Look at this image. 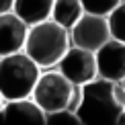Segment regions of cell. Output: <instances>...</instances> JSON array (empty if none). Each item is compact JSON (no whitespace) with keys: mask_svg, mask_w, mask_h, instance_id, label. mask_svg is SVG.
<instances>
[{"mask_svg":"<svg viewBox=\"0 0 125 125\" xmlns=\"http://www.w3.org/2000/svg\"><path fill=\"white\" fill-rule=\"evenodd\" d=\"M27 33H29V25L19 14H14L12 10L0 14V58L23 51Z\"/></svg>","mask_w":125,"mask_h":125,"instance_id":"9c48e42d","label":"cell"},{"mask_svg":"<svg viewBox=\"0 0 125 125\" xmlns=\"http://www.w3.org/2000/svg\"><path fill=\"white\" fill-rule=\"evenodd\" d=\"M80 2L84 6V12L109 17L113 12V8H117L121 4V0H80Z\"/></svg>","mask_w":125,"mask_h":125,"instance_id":"4fadbf2b","label":"cell"},{"mask_svg":"<svg viewBox=\"0 0 125 125\" xmlns=\"http://www.w3.org/2000/svg\"><path fill=\"white\" fill-rule=\"evenodd\" d=\"M82 14H84V6L80 0H55L53 2L51 19L66 29H72Z\"/></svg>","mask_w":125,"mask_h":125,"instance_id":"8fae6325","label":"cell"},{"mask_svg":"<svg viewBox=\"0 0 125 125\" xmlns=\"http://www.w3.org/2000/svg\"><path fill=\"white\" fill-rule=\"evenodd\" d=\"M80 84H74L62 72H45L39 76L37 84L33 88V98L45 113L60 111V109H72L76 111L80 103Z\"/></svg>","mask_w":125,"mask_h":125,"instance_id":"277c9868","label":"cell"},{"mask_svg":"<svg viewBox=\"0 0 125 125\" xmlns=\"http://www.w3.org/2000/svg\"><path fill=\"white\" fill-rule=\"evenodd\" d=\"M2 105H4V98H2V94H0V109H2Z\"/></svg>","mask_w":125,"mask_h":125,"instance_id":"e0dca14e","label":"cell"},{"mask_svg":"<svg viewBox=\"0 0 125 125\" xmlns=\"http://www.w3.org/2000/svg\"><path fill=\"white\" fill-rule=\"evenodd\" d=\"M125 113V90L119 82H111L105 78L82 84L80 103L76 107V115L80 123L86 125H111L123 123Z\"/></svg>","mask_w":125,"mask_h":125,"instance_id":"6da1fadb","label":"cell"},{"mask_svg":"<svg viewBox=\"0 0 125 125\" xmlns=\"http://www.w3.org/2000/svg\"><path fill=\"white\" fill-rule=\"evenodd\" d=\"M70 39H72V45L96 51L101 45H105L111 39L109 19L101 17V14L84 12L78 19V23L70 29Z\"/></svg>","mask_w":125,"mask_h":125,"instance_id":"8992f818","label":"cell"},{"mask_svg":"<svg viewBox=\"0 0 125 125\" xmlns=\"http://www.w3.org/2000/svg\"><path fill=\"white\" fill-rule=\"evenodd\" d=\"M123 123H125V113H123Z\"/></svg>","mask_w":125,"mask_h":125,"instance_id":"ac0fdd59","label":"cell"},{"mask_svg":"<svg viewBox=\"0 0 125 125\" xmlns=\"http://www.w3.org/2000/svg\"><path fill=\"white\" fill-rule=\"evenodd\" d=\"M41 68L25 51H17L0 58V94L4 101L27 98L41 76Z\"/></svg>","mask_w":125,"mask_h":125,"instance_id":"3957f363","label":"cell"},{"mask_svg":"<svg viewBox=\"0 0 125 125\" xmlns=\"http://www.w3.org/2000/svg\"><path fill=\"white\" fill-rule=\"evenodd\" d=\"M45 123V111L31 96L4 101L0 109V125H41Z\"/></svg>","mask_w":125,"mask_h":125,"instance_id":"52a82bcc","label":"cell"},{"mask_svg":"<svg viewBox=\"0 0 125 125\" xmlns=\"http://www.w3.org/2000/svg\"><path fill=\"white\" fill-rule=\"evenodd\" d=\"M70 45H72L70 29L62 27L53 19H47L29 27L23 51L39 68H51L58 66V62L64 58Z\"/></svg>","mask_w":125,"mask_h":125,"instance_id":"7a4b0ae2","label":"cell"},{"mask_svg":"<svg viewBox=\"0 0 125 125\" xmlns=\"http://www.w3.org/2000/svg\"><path fill=\"white\" fill-rule=\"evenodd\" d=\"M14 6V0H0V14L2 12H10Z\"/></svg>","mask_w":125,"mask_h":125,"instance_id":"9a60e30c","label":"cell"},{"mask_svg":"<svg viewBox=\"0 0 125 125\" xmlns=\"http://www.w3.org/2000/svg\"><path fill=\"white\" fill-rule=\"evenodd\" d=\"M109 29H111V37L125 41V0H121L117 8H113V12L109 14Z\"/></svg>","mask_w":125,"mask_h":125,"instance_id":"7c38bea8","label":"cell"},{"mask_svg":"<svg viewBox=\"0 0 125 125\" xmlns=\"http://www.w3.org/2000/svg\"><path fill=\"white\" fill-rule=\"evenodd\" d=\"M58 70L74 84H86V82L98 78L96 68V53L90 49L70 45V49L64 53V58L58 62Z\"/></svg>","mask_w":125,"mask_h":125,"instance_id":"5b68a950","label":"cell"},{"mask_svg":"<svg viewBox=\"0 0 125 125\" xmlns=\"http://www.w3.org/2000/svg\"><path fill=\"white\" fill-rule=\"evenodd\" d=\"M45 123L47 125H80V117L72 109H60V111L45 113Z\"/></svg>","mask_w":125,"mask_h":125,"instance_id":"5bb4252c","label":"cell"},{"mask_svg":"<svg viewBox=\"0 0 125 125\" xmlns=\"http://www.w3.org/2000/svg\"><path fill=\"white\" fill-rule=\"evenodd\" d=\"M119 84H121V88H123V90H125V76H123V80L119 82Z\"/></svg>","mask_w":125,"mask_h":125,"instance_id":"2e32d148","label":"cell"},{"mask_svg":"<svg viewBox=\"0 0 125 125\" xmlns=\"http://www.w3.org/2000/svg\"><path fill=\"white\" fill-rule=\"evenodd\" d=\"M94 53H96L98 76L111 82H121L125 76V41L111 37Z\"/></svg>","mask_w":125,"mask_h":125,"instance_id":"ba28073f","label":"cell"},{"mask_svg":"<svg viewBox=\"0 0 125 125\" xmlns=\"http://www.w3.org/2000/svg\"><path fill=\"white\" fill-rule=\"evenodd\" d=\"M53 2L55 0H14L12 12L19 14V17L31 27V25H37L41 21L51 19Z\"/></svg>","mask_w":125,"mask_h":125,"instance_id":"30bf717a","label":"cell"}]
</instances>
